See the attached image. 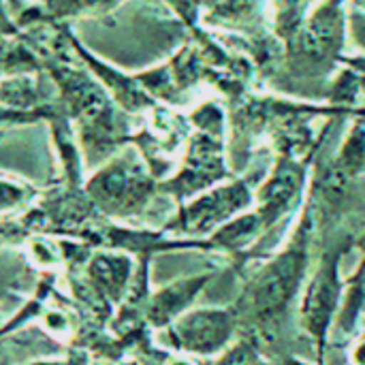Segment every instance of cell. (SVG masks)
<instances>
[{"label": "cell", "mask_w": 365, "mask_h": 365, "mask_svg": "<svg viewBox=\"0 0 365 365\" xmlns=\"http://www.w3.org/2000/svg\"><path fill=\"white\" fill-rule=\"evenodd\" d=\"M24 252L28 261L45 272H53L58 267H66L64 261V248H62V237L49 235V233H34L24 242Z\"/></svg>", "instance_id": "13"}, {"label": "cell", "mask_w": 365, "mask_h": 365, "mask_svg": "<svg viewBox=\"0 0 365 365\" xmlns=\"http://www.w3.org/2000/svg\"><path fill=\"white\" fill-rule=\"evenodd\" d=\"M167 365H197L195 361H190V359H171Z\"/></svg>", "instance_id": "19"}, {"label": "cell", "mask_w": 365, "mask_h": 365, "mask_svg": "<svg viewBox=\"0 0 365 365\" xmlns=\"http://www.w3.org/2000/svg\"><path fill=\"white\" fill-rule=\"evenodd\" d=\"M83 190L101 216L124 222L143 214L158 190V182L139 152L120 150L86 178Z\"/></svg>", "instance_id": "1"}, {"label": "cell", "mask_w": 365, "mask_h": 365, "mask_svg": "<svg viewBox=\"0 0 365 365\" xmlns=\"http://www.w3.org/2000/svg\"><path fill=\"white\" fill-rule=\"evenodd\" d=\"M137 269V259L122 250H94L86 265L79 269L86 282L111 306L118 308L126 297L133 276Z\"/></svg>", "instance_id": "7"}, {"label": "cell", "mask_w": 365, "mask_h": 365, "mask_svg": "<svg viewBox=\"0 0 365 365\" xmlns=\"http://www.w3.org/2000/svg\"><path fill=\"white\" fill-rule=\"evenodd\" d=\"M304 184V165H299L293 156H282L267 178V182L259 190V218L263 229L274 227L295 203Z\"/></svg>", "instance_id": "8"}, {"label": "cell", "mask_w": 365, "mask_h": 365, "mask_svg": "<svg viewBox=\"0 0 365 365\" xmlns=\"http://www.w3.org/2000/svg\"><path fill=\"white\" fill-rule=\"evenodd\" d=\"M287 365H308V364H304V361H295V359H291L289 364Z\"/></svg>", "instance_id": "20"}, {"label": "cell", "mask_w": 365, "mask_h": 365, "mask_svg": "<svg viewBox=\"0 0 365 365\" xmlns=\"http://www.w3.org/2000/svg\"><path fill=\"white\" fill-rule=\"evenodd\" d=\"M235 329V314L227 308H197L184 312L167 329V340L173 349L188 355L220 353Z\"/></svg>", "instance_id": "5"}, {"label": "cell", "mask_w": 365, "mask_h": 365, "mask_svg": "<svg viewBox=\"0 0 365 365\" xmlns=\"http://www.w3.org/2000/svg\"><path fill=\"white\" fill-rule=\"evenodd\" d=\"M214 278V274H201L190 278H180L169 282L167 287L150 293V299L145 304L143 319L152 329H167L173 321H178L192 302L199 297V293L205 289V284Z\"/></svg>", "instance_id": "9"}, {"label": "cell", "mask_w": 365, "mask_h": 365, "mask_svg": "<svg viewBox=\"0 0 365 365\" xmlns=\"http://www.w3.org/2000/svg\"><path fill=\"white\" fill-rule=\"evenodd\" d=\"M227 175L229 173L222 165L220 133L199 130L190 141L182 169L171 180L160 182L158 190L175 197V201H180L182 205L188 199L214 188V184Z\"/></svg>", "instance_id": "4"}, {"label": "cell", "mask_w": 365, "mask_h": 365, "mask_svg": "<svg viewBox=\"0 0 365 365\" xmlns=\"http://www.w3.org/2000/svg\"><path fill=\"white\" fill-rule=\"evenodd\" d=\"M310 246V214H304L291 244L276 255L250 282L248 302L259 323H274L293 302L306 267Z\"/></svg>", "instance_id": "2"}, {"label": "cell", "mask_w": 365, "mask_h": 365, "mask_svg": "<svg viewBox=\"0 0 365 365\" xmlns=\"http://www.w3.org/2000/svg\"><path fill=\"white\" fill-rule=\"evenodd\" d=\"M0 26H4V28H11V24H9V17H6V13H4V6H2V0H0Z\"/></svg>", "instance_id": "18"}, {"label": "cell", "mask_w": 365, "mask_h": 365, "mask_svg": "<svg viewBox=\"0 0 365 365\" xmlns=\"http://www.w3.org/2000/svg\"><path fill=\"white\" fill-rule=\"evenodd\" d=\"M38 195L41 192L30 182L0 173V218H13L24 214L36 203Z\"/></svg>", "instance_id": "11"}, {"label": "cell", "mask_w": 365, "mask_h": 365, "mask_svg": "<svg viewBox=\"0 0 365 365\" xmlns=\"http://www.w3.org/2000/svg\"><path fill=\"white\" fill-rule=\"evenodd\" d=\"M51 9L58 15H75V13H88V11H101L107 9L120 0H49Z\"/></svg>", "instance_id": "14"}, {"label": "cell", "mask_w": 365, "mask_h": 365, "mask_svg": "<svg viewBox=\"0 0 365 365\" xmlns=\"http://www.w3.org/2000/svg\"><path fill=\"white\" fill-rule=\"evenodd\" d=\"M340 257H342L340 248H334L323 257L302 299V323L306 331L317 340L319 357H323V346L342 295Z\"/></svg>", "instance_id": "6"}, {"label": "cell", "mask_w": 365, "mask_h": 365, "mask_svg": "<svg viewBox=\"0 0 365 365\" xmlns=\"http://www.w3.org/2000/svg\"><path fill=\"white\" fill-rule=\"evenodd\" d=\"M351 32H353L355 41H357L361 47H365V13L355 11V13L351 15Z\"/></svg>", "instance_id": "16"}, {"label": "cell", "mask_w": 365, "mask_h": 365, "mask_svg": "<svg viewBox=\"0 0 365 365\" xmlns=\"http://www.w3.org/2000/svg\"><path fill=\"white\" fill-rule=\"evenodd\" d=\"M342 41V13L338 0L323 4L302 32V51L312 60L329 58Z\"/></svg>", "instance_id": "10"}, {"label": "cell", "mask_w": 365, "mask_h": 365, "mask_svg": "<svg viewBox=\"0 0 365 365\" xmlns=\"http://www.w3.org/2000/svg\"><path fill=\"white\" fill-rule=\"evenodd\" d=\"M259 231H263V222L259 214H242L231 222H227L225 227H220L214 233V237H210V244L212 248L242 250L246 244L252 242V237L259 235Z\"/></svg>", "instance_id": "12"}, {"label": "cell", "mask_w": 365, "mask_h": 365, "mask_svg": "<svg viewBox=\"0 0 365 365\" xmlns=\"http://www.w3.org/2000/svg\"><path fill=\"white\" fill-rule=\"evenodd\" d=\"M26 365H64V359H34Z\"/></svg>", "instance_id": "17"}, {"label": "cell", "mask_w": 365, "mask_h": 365, "mask_svg": "<svg viewBox=\"0 0 365 365\" xmlns=\"http://www.w3.org/2000/svg\"><path fill=\"white\" fill-rule=\"evenodd\" d=\"M64 365H90V353L86 346H71L64 357Z\"/></svg>", "instance_id": "15"}, {"label": "cell", "mask_w": 365, "mask_h": 365, "mask_svg": "<svg viewBox=\"0 0 365 365\" xmlns=\"http://www.w3.org/2000/svg\"><path fill=\"white\" fill-rule=\"evenodd\" d=\"M252 190L246 182L214 186L180 205V212L165 225V233L182 240H199L242 216L252 205Z\"/></svg>", "instance_id": "3"}, {"label": "cell", "mask_w": 365, "mask_h": 365, "mask_svg": "<svg viewBox=\"0 0 365 365\" xmlns=\"http://www.w3.org/2000/svg\"><path fill=\"white\" fill-rule=\"evenodd\" d=\"M359 248L364 250V255H365V235H364V237H361V242H359Z\"/></svg>", "instance_id": "21"}]
</instances>
